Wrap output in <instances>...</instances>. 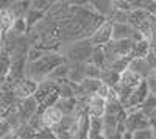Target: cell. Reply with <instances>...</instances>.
Here are the masks:
<instances>
[{
  "mask_svg": "<svg viewBox=\"0 0 156 139\" xmlns=\"http://www.w3.org/2000/svg\"><path fill=\"white\" fill-rule=\"evenodd\" d=\"M66 56L61 52H47L39 61L36 62H27L25 69V77L36 81L37 84L47 80V77L61 64H66Z\"/></svg>",
  "mask_w": 156,
  "mask_h": 139,
  "instance_id": "obj_1",
  "label": "cell"
},
{
  "mask_svg": "<svg viewBox=\"0 0 156 139\" xmlns=\"http://www.w3.org/2000/svg\"><path fill=\"white\" fill-rule=\"evenodd\" d=\"M92 50H94V45L90 44L89 39H81V41L61 47L59 52L66 56V61L69 64H86L90 59Z\"/></svg>",
  "mask_w": 156,
  "mask_h": 139,
  "instance_id": "obj_2",
  "label": "cell"
},
{
  "mask_svg": "<svg viewBox=\"0 0 156 139\" xmlns=\"http://www.w3.org/2000/svg\"><path fill=\"white\" fill-rule=\"evenodd\" d=\"M125 111H126V119H125L126 131L134 133V131H139V130H148V128H153L150 117H148L147 114H144V112L140 111V108L125 109Z\"/></svg>",
  "mask_w": 156,
  "mask_h": 139,
  "instance_id": "obj_3",
  "label": "cell"
},
{
  "mask_svg": "<svg viewBox=\"0 0 156 139\" xmlns=\"http://www.w3.org/2000/svg\"><path fill=\"white\" fill-rule=\"evenodd\" d=\"M89 41L94 47H105L106 44H109L112 41V22L105 20L97 28V31L90 36Z\"/></svg>",
  "mask_w": 156,
  "mask_h": 139,
  "instance_id": "obj_4",
  "label": "cell"
},
{
  "mask_svg": "<svg viewBox=\"0 0 156 139\" xmlns=\"http://www.w3.org/2000/svg\"><path fill=\"white\" fill-rule=\"evenodd\" d=\"M16 109H17L19 116H20V120L23 123H28V120L39 111V103L33 95V97H28V98L19 100L17 105H16Z\"/></svg>",
  "mask_w": 156,
  "mask_h": 139,
  "instance_id": "obj_5",
  "label": "cell"
},
{
  "mask_svg": "<svg viewBox=\"0 0 156 139\" xmlns=\"http://www.w3.org/2000/svg\"><path fill=\"white\" fill-rule=\"evenodd\" d=\"M150 95V91H148V86H147V81H142L136 89L133 91L131 97L126 102L125 105V109H133V108H140V105L147 100V97Z\"/></svg>",
  "mask_w": 156,
  "mask_h": 139,
  "instance_id": "obj_6",
  "label": "cell"
},
{
  "mask_svg": "<svg viewBox=\"0 0 156 139\" xmlns=\"http://www.w3.org/2000/svg\"><path fill=\"white\" fill-rule=\"evenodd\" d=\"M86 114L89 117H103L106 114V100L101 98L100 95H92L87 102Z\"/></svg>",
  "mask_w": 156,
  "mask_h": 139,
  "instance_id": "obj_7",
  "label": "cell"
},
{
  "mask_svg": "<svg viewBox=\"0 0 156 139\" xmlns=\"http://www.w3.org/2000/svg\"><path fill=\"white\" fill-rule=\"evenodd\" d=\"M128 69L131 72H134L137 77L142 78V80H147L150 77L151 70H153V67L148 64V61L145 58H131Z\"/></svg>",
  "mask_w": 156,
  "mask_h": 139,
  "instance_id": "obj_8",
  "label": "cell"
},
{
  "mask_svg": "<svg viewBox=\"0 0 156 139\" xmlns=\"http://www.w3.org/2000/svg\"><path fill=\"white\" fill-rule=\"evenodd\" d=\"M62 117H64V114L56 106H50V108L42 109V120H44L45 128H55L62 120Z\"/></svg>",
  "mask_w": 156,
  "mask_h": 139,
  "instance_id": "obj_9",
  "label": "cell"
},
{
  "mask_svg": "<svg viewBox=\"0 0 156 139\" xmlns=\"http://www.w3.org/2000/svg\"><path fill=\"white\" fill-rule=\"evenodd\" d=\"M95 9V12L98 16H101L105 20H109L111 14L114 12V3L108 2V0H95V2H90Z\"/></svg>",
  "mask_w": 156,
  "mask_h": 139,
  "instance_id": "obj_10",
  "label": "cell"
},
{
  "mask_svg": "<svg viewBox=\"0 0 156 139\" xmlns=\"http://www.w3.org/2000/svg\"><path fill=\"white\" fill-rule=\"evenodd\" d=\"M69 64V62H67ZM86 78L84 75V64H69V75L67 80L73 84H80Z\"/></svg>",
  "mask_w": 156,
  "mask_h": 139,
  "instance_id": "obj_11",
  "label": "cell"
},
{
  "mask_svg": "<svg viewBox=\"0 0 156 139\" xmlns=\"http://www.w3.org/2000/svg\"><path fill=\"white\" fill-rule=\"evenodd\" d=\"M55 106L62 112L64 116L76 114V98H59Z\"/></svg>",
  "mask_w": 156,
  "mask_h": 139,
  "instance_id": "obj_12",
  "label": "cell"
},
{
  "mask_svg": "<svg viewBox=\"0 0 156 139\" xmlns=\"http://www.w3.org/2000/svg\"><path fill=\"white\" fill-rule=\"evenodd\" d=\"M31 8V2H25V0H20V2H12L9 6V11L12 12L14 19H25L27 12Z\"/></svg>",
  "mask_w": 156,
  "mask_h": 139,
  "instance_id": "obj_13",
  "label": "cell"
},
{
  "mask_svg": "<svg viewBox=\"0 0 156 139\" xmlns=\"http://www.w3.org/2000/svg\"><path fill=\"white\" fill-rule=\"evenodd\" d=\"M142 81H145V80L139 78L134 72H131L129 69H126V70L120 75V81H119V83L123 84V86H126V87H131V89H136V87H137Z\"/></svg>",
  "mask_w": 156,
  "mask_h": 139,
  "instance_id": "obj_14",
  "label": "cell"
},
{
  "mask_svg": "<svg viewBox=\"0 0 156 139\" xmlns=\"http://www.w3.org/2000/svg\"><path fill=\"white\" fill-rule=\"evenodd\" d=\"M117 125H119V119L115 116H111V114L103 116V134H105V137L117 134Z\"/></svg>",
  "mask_w": 156,
  "mask_h": 139,
  "instance_id": "obj_15",
  "label": "cell"
},
{
  "mask_svg": "<svg viewBox=\"0 0 156 139\" xmlns=\"http://www.w3.org/2000/svg\"><path fill=\"white\" fill-rule=\"evenodd\" d=\"M150 48H151V42L147 39H142V41L136 42L131 58H147V55L150 53Z\"/></svg>",
  "mask_w": 156,
  "mask_h": 139,
  "instance_id": "obj_16",
  "label": "cell"
},
{
  "mask_svg": "<svg viewBox=\"0 0 156 139\" xmlns=\"http://www.w3.org/2000/svg\"><path fill=\"white\" fill-rule=\"evenodd\" d=\"M9 70H11V56L2 53L0 55V84H3L8 80Z\"/></svg>",
  "mask_w": 156,
  "mask_h": 139,
  "instance_id": "obj_17",
  "label": "cell"
},
{
  "mask_svg": "<svg viewBox=\"0 0 156 139\" xmlns=\"http://www.w3.org/2000/svg\"><path fill=\"white\" fill-rule=\"evenodd\" d=\"M76 89H78V84H73L69 80H66L59 84V98H75Z\"/></svg>",
  "mask_w": 156,
  "mask_h": 139,
  "instance_id": "obj_18",
  "label": "cell"
},
{
  "mask_svg": "<svg viewBox=\"0 0 156 139\" xmlns=\"http://www.w3.org/2000/svg\"><path fill=\"white\" fill-rule=\"evenodd\" d=\"M89 62H90V64H94V66H97V67H100V69L105 67L106 59H105V50H103V47H94Z\"/></svg>",
  "mask_w": 156,
  "mask_h": 139,
  "instance_id": "obj_19",
  "label": "cell"
},
{
  "mask_svg": "<svg viewBox=\"0 0 156 139\" xmlns=\"http://www.w3.org/2000/svg\"><path fill=\"white\" fill-rule=\"evenodd\" d=\"M44 19H45L44 12H39V11L30 8V11L27 12V16H25V20H27V25H28V31H30L31 28H34L36 25L41 22V20H44Z\"/></svg>",
  "mask_w": 156,
  "mask_h": 139,
  "instance_id": "obj_20",
  "label": "cell"
},
{
  "mask_svg": "<svg viewBox=\"0 0 156 139\" xmlns=\"http://www.w3.org/2000/svg\"><path fill=\"white\" fill-rule=\"evenodd\" d=\"M101 81L105 84H108V86H111V87H114L120 81V75L115 73L111 69H101Z\"/></svg>",
  "mask_w": 156,
  "mask_h": 139,
  "instance_id": "obj_21",
  "label": "cell"
},
{
  "mask_svg": "<svg viewBox=\"0 0 156 139\" xmlns=\"http://www.w3.org/2000/svg\"><path fill=\"white\" fill-rule=\"evenodd\" d=\"M103 134V117H89V136Z\"/></svg>",
  "mask_w": 156,
  "mask_h": 139,
  "instance_id": "obj_22",
  "label": "cell"
},
{
  "mask_svg": "<svg viewBox=\"0 0 156 139\" xmlns=\"http://www.w3.org/2000/svg\"><path fill=\"white\" fill-rule=\"evenodd\" d=\"M14 133L17 134L19 139H34L37 131L34 128H31L28 123H22L17 130H14Z\"/></svg>",
  "mask_w": 156,
  "mask_h": 139,
  "instance_id": "obj_23",
  "label": "cell"
},
{
  "mask_svg": "<svg viewBox=\"0 0 156 139\" xmlns=\"http://www.w3.org/2000/svg\"><path fill=\"white\" fill-rule=\"evenodd\" d=\"M84 75L89 80H101V69L90 64V62H86L84 64Z\"/></svg>",
  "mask_w": 156,
  "mask_h": 139,
  "instance_id": "obj_24",
  "label": "cell"
},
{
  "mask_svg": "<svg viewBox=\"0 0 156 139\" xmlns=\"http://www.w3.org/2000/svg\"><path fill=\"white\" fill-rule=\"evenodd\" d=\"M53 5H55V2H50V0H33L31 2V9H36L39 12L47 14Z\"/></svg>",
  "mask_w": 156,
  "mask_h": 139,
  "instance_id": "obj_25",
  "label": "cell"
},
{
  "mask_svg": "<svg viewBox=\"0 0 156 139\" xmlns=\"http://www.w3.org/2000/svg\"><path fill=\"white\" fill-rule=\"evenodd\" d=\"M154 109H156V97L150 94V95L147 97V100H145V102L140 105V111L144 112V114H147V116L150 117V116H151V112H153Z\"/></svg>",
  "mask_w": 156,
  "mask_h": 139,
  "instance_id": "obj_26",
  "label": "cell"
},
{
  "mask_svg": "<svg viewBox=\"0 0 156 139\" xmlns=\"http://www.w3.org/2000/svg\"><path fill=\"white\" fill-rule=\"evenodd\" d=\"M45 53H47L45 50L39 48V47H30V50H28V55H27V62H36V61L41 59V58H42Z\"/></svg>",
  "mask_w": 156,
  "mask_h": 139,
  "instance_id": "obj_27",
  "label": "cell"
},
{
  "mask_svg": "<svg viewBox=\"0 0 156 139\" xmlns=\"http://www.w3.org/2000/svg\"><path fill=\"white\" fill-rule=\"evenodd\" d=\"M34 139H56L55 133L51 128H42L36 133V137Z\"/></svg>",
  "mask_w": 156,
  "mask_h": 139,
  "instance_id": "obj_28",
  "label": "cell"
},
{
  "mask_svg": "<svg viewBox=\"0 0 156 139\" xmlns=\"http://www.w3.org/2000/svg\"><path fill=\"white\" fill-rule=\"evenodd\" d=\"M151 137H153V128L139 130L133 133V139H151Z\"/></svg>",
  "mask_w": 156,
  "mask_h": 139,
  "instance_id": "obj_29",
  "label": "cell"
},
{
  "mask_svg": "<svg viewBox=\"0 0 156 139\" xmlns=\"http://www.w3.org/2000/svg\"><path fill=\"white\" fill-rule=\"evenodd\" d=\"M14 130L11 128V125L5 120V119H2L0 120V139H3L5 136H8L9 133H12Z\"/></svg>",
  "mask_w": 156,
  "mask_h": 139,
  "instance_id": "obj_30",
  "label": "cell"
},
{
  "mask_svg": "<svg viewBox=\"0 0 156 139\" xmlns=\"http://www.w3.org/2000/svg\"><path fill=\"white\" fill-rule=\"evenodd\" d=\"M145 9L150 12L151 16L156 17V0H147V6H145Z\"/></svg>",
  "mask_w": 156,
  "mask_h": 139,
  "instance_id": "obj_31",
  "label": "cell"
},
{
  "mask_svg": "<svg viewBox=\"0 0 156 139\" xmlns=\"http://www.w3.org/2000/svg\"><path fill=\"white\" fill-rule=\"evenodd\" d=\"M145 81H147V86H148L150 94L156 97V78H148V80H145Z\"/></svg>",
  "mask_w": 156,
  "mask_h": 139,
  "instance_id": "obj_32",
  "label": "cell"
},
{
  "mask_svg": "<svg viewBox=\"0 0 156 139\" xmlns=\"http://www.w3.org/2000/svg\"><path fill=\"white\" fill-rule=\"evenodd\" d=\"M150 120H151V125H153V127H154V125H156V109L151 112V116H150Z\"/></svg>",
  "mask_w": 156,
  "mask_h": 139,
  "instance_id": "obj_33",
  "label": "cell"
},
{
  "mask_svg": "<svg viewBox=\"0 0 156 139\" xmlns=\"http://www.w3.org/2000/svg\"><path fill=\"white\" fill-rule=\"evenodd\" d=\"M3 139H19V137H17V134H16L14 131H12V133H9L8 136H5Z\"/></svg>",
  "mask_w": 156,
  "mask_h": 139,
  "instance_id": "obj_34",
  "label": "cell"
},
{
  "mask_svg": "<svg viewBox=\"0 0 156 139\" xmlns=\"http://www.w3.org/2000/svg\"><path fill=\"white\" fill-rule=\"evenodd\" d=\"M89 139H106L105 134H97V136H89Z\"/></svg>",
  "mask_w": 156,
  "mask_h": 139,
  "instance_id": "obj_35",
  "label": "cell"
},
{
  "mask_svg": "<svg viewBox=\"0 0 156 139\" xmlns=\"http://www.w3.org/2000/svg\"><path fill=\"white\" fill-rule=\"evenodd\" d=\"M3 53V45H2V37H0V55Z\"/></svg>",
  "mask_w": 156,
  "mask_h": 139,
  "instance_id": "obj_36",
  "label": "cell"
},
{
  "mask_svg": "<svg viewBox=\"0 0 156 139\" xmlns=\"http://www.w3.org/2000/svg\"><path fill=\"white\" fill-rule=\"evenodd\" d=\"M151 139H154V136H153V137H151Z\"/></svg>",
  "mask_w": 156,
  "mask_h": 139,
  "instance_id": "obj_37",
  "label": "cell"
},
{
  "mask_svg": "<svg viewBox=\"0 0 156 139\" xmlns=\"http://www.w3.org/2000/svg\"><path fill=\"white\" fill-rule=\"evenodd\" d=\"M154 19H156V17H154Z\"/></svg>",
  "mask_w": 156,
  "mask_h": 139,
  "instance_id": "obj_38",
  "label": "cell"
}]
</instances>
